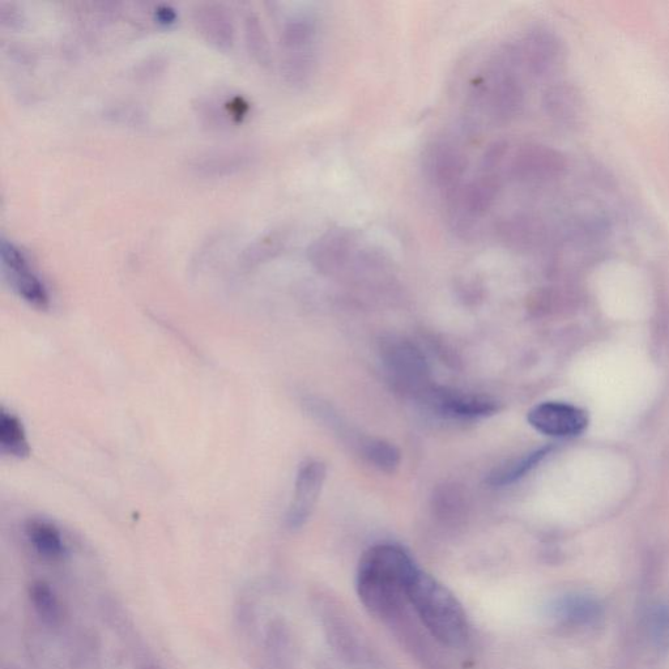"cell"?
<instances>
[{"mask_svg":"<svg viewBox=\"0 0 669 669\" xmlns=\"http://www.w3.org/2000/svg\"><path fill=\"white\" fill-rule=\"evenodd\" d=\"M0 258H2L4 278L7 279L12 289L34 308L48 309L50 305L48 289H46L40 276L33 271L23 251L12 242L2 238V241H0Z\"/></svg>","mask_w":669,"mask_h":669,"instance_id":"4","label":"cell"},{"mask_svg":"<svg viewBox=\"0 0 669 669\" xmlns=\"http://www.w3.org/2000/svg\"><path fill=\"white\" fill-rule=\"evenodd\" d=\"M415 562L403 548L379 544L362 556L357 572V592L372 615L396 621L406 611L408 587L419 573Z\"/></svg>","mask_w":669,"mask_h":669,"instance_id":"1","label":"cell"},{"mask_svg":"<svg viewBox=\"0 0 669 669\" xmlns=\"http://www.w3.org/2000/svg\"><path fill=\"white\" fill-rule=\"evenodd\" d=\"M562 168L561 157L539 144H526L518 149L507 164V176L517 181H540L557 176Z\"/></svg>","mask_w":669,"mask_h":669,"instance_id":"7","label":"cell"},{"mask_svg":"<svg viewBox=\"0 0 669 669\" xmlns=\"http://www.w3.org/2000/svg\"><path fill=\"white\" fill-rule=\"evenodd\" d=\"M24 531L38 556L54 561L66 555L65 540L55 524L46 519L32 518L25 523Z\"/></svg>","mask_w":669,"mask_h":669,"instance_id":"14","label":"cell"},{"mask_svg":"<svg viewBox=\"0 0 669 669\" xmlns=\"http://www.w3.org/2000/svg\"><path fill=\"white\" fill-rule=\"evenodd\" d=\"M285 244H287V238H285L283 232L267 234L261 241L255 242L250 251H247V255H249L247 261H263V259L270 258L272 255L280 253Z\"/></svg>","mask_w":669,"mask_h":669,"instance_id":"24","label":"cell"},{"mask_svg":"<svg viewBox=\"0 0 669 669\" xmlns=\"http://www.w3.org/2000/svg\"><path fill=\"white\" fill-rule=\"evenodd\" d=\"M408 602L430 636L441 645L462 647L470 638L466 612L440 582L419 570L408 587Z\"/></svg>","mask_w":669,"mask_h":669,"instance_id":"2","label":"cell"},{"mask_svg":"<svg viewBox=\"0 0 669 669\" xmlns=\"http://www.w3.org/2000/svg\"><path fill=\"white\" fill-rule=\"evenodd\" d=\"M647 632L655 649L669 650V602L658 603L651 609Z\"/></svg>","mask_w":669,"mask_h":669,"instance_id":"23","label":"cell"},{"mask_svg":"<svg viewBox=\"0 0 669 669\" xmlns=\"http://www.w3.org/2000/svg\"><path fill=\"white\" fill-rule=\"evenodd\" d=\"M545 454H547V450L535 451V453L527 455V457L497 468L489 476L488 483L493 485V487H504V485L514 483V481L521 479L532 467H535L545 457Z\"/></svg>","mask_w":669,"mask_h":669,"instance_id":"21","label":"cell"},{"mask_svg":"<svg viewBox=\"0 0 669 669\" xmlns=\"http://www.w3.org/2000/svg\"><path fill=\"white\" fill-rule=\"evenodd\" d=\"M468 160L463 149L449 139H436L425 147L423 168L426 178L449 196L463 185Z\"/></svg>","mask_w":669,"mask_h":669,"instance_id":"3","label":"cell"},{"mask_svg":"<svg viewBox=\"0 0 669 669\" xmlns=\"http://www.w3.org/2000/svg\"><path fill=\"white\" fill-rule=\"evenodd\" d=\"M360 246L356 230L345 227L328 229L309 247V259L319 270H334L352 258Z\"/></svg>","mask_w":669,"mask_h":669,"instance_id":"8","label":"cell"},{"mask_svg":"<svg viewBox=\"0 0 669 669\" xmlns=\"http://www.w3.org/2000/svg\"><path fill=\"white\" fill-rule=\"evenodd\" d=\"M430 403L441 416L449 419H479L497 411V404L493 400L445 390L432 392Z\"/></svg>","mask_w":669,"mask_h":669,"instance_id":"11","label":"cell"},{"mask_svg":"<svg viewBox=\"0 0 669 669\" xmlns=\"http://www.w3.org/2000/svg\"><path fill=\"white\" fill-rule=\"evenodd\" d=\"M193 19L200 36L208 44L223 51L232 49L234 25L227 7L217 3L199 4L194 10Z\"/></svg>","mask_w":669,"mask_h":669,"instance_id":"10","label":"cell"},{"mask_svg":"<svg viewBox=\"0 0 669 669\" xmlns=\"http://www.w3.org/2000/svg\"><path fill=\"white\" fill-rule=\"evenodd\" d=\"M527 419L532 428L551 437L579 436L588 425L583 409L558 402L539 404L528 412Z\"/></svg>","mask_w":669,"mask_h":669,"instance_id":"5","label":"cell"},{"mask_svg":"<svg viewBox=\"0 0 669 669\" xmlns=\"http://www.w3.org/2000/svg\"><path fill=\"white\" fill-rule=\"evenodd\" d=\"M315 67H317V58H315L314 50L284 54L283 63H281L285 82L298 88L310 83Z\"/></svg>","mask_w":669,"mask_h":669,"instance_id":"19","label":"cell"},{"mask_svg":"<svg viewBox=\"0 0 669 669\" xmlns=\"http://www.w3.org/2000/svg\"><path fill=\"white\" fill-rule=\"evenodd\" d=\"M157 14H159L161 23H172L176 19V14L172 10H169L168 7L161 8V10L157 11Z\"/></svg>","mask_w":669,"mask_h":669,"instance_id":"26","label":"cell"},{"mask_svg":"<svg viewBox=\"0 0 669 669\" xmlns=\"http://www.w3.org/2000/svg\"><path fill=\"white\" fill-rule=\"evenodd\" d=\"M317 20L309 14H298L289 17L280 33V45L284 54L304 53L314 50L317 38Z\"/></svg>","mask_w":669,"mask_h":669,"instance_id":"15","label":"cell"},{"mask_svg":"<svg viewBox=\"0 0 669 669\" xmlns=\"http://www.w3.org/2000/svg\"><path fill=\"white\" fill-rule=\"evenodd\" d=\"M0 451L8 457L25 459L31 455V446L24 425L14 413L2 408L0 412Z\"/></svg>","mask_w":669,"mask_h":669,"instance_id":"17","label":"cell"},{"mask_svg":"<svg viewBox=\"0 0 669 669\" xmlns=\"http://www.w3.org/2000/svg\"><path fill=\"white\" fill-rule=\"evenodd\" d=\"M254 156L247 149H221L195 157L191 169L200 177L219 178L232 176L251 164Z\"/></svg>","mask_w":669,"mask_h":669,"instance_id":"12","label":"cell"},{"mask_svg":"<svg viewBox=\"0 0 669 669\" xmlns=\"http://www.w3.org/2000/svg\"><path fill=\"white\" fill-rule=\"evenodd\" d=\"M245 36L247 49L255 61L263 67H270L272 63L270 42L264 32L261 19L255 12H249L245 17Z\"/></svg>","mask_w":669,"mask_h":669,"instance_id":"20","label":"cell"},{"mask_svg":"<svg viewBox=\"0 0 669 669\" xmlns=\"http://www.w3.org/2000/svg\"><path fill=\"white\" fill-rule=\"evenodd\" d=\"M549 616L565 628H594L603 620L604 608L594 596L566 594L553 600L549 605Z\"/></svg>","mask_w":669,"mask_h":669,"instance_id":"9","label":"cell"},{"mask_svg":"<svg viewBox=\"0 0 669 669\" xmlns=\"http://www.w3.org/2000/svg\"><path fill=\"white\" fill-rule=\"evenodd\" d=\"M29 598L38 619L49 628H55L62 621V607L53 588L46 582L37 581L29 588Z\"/></svg>","mask_w":669,"mask_h":669,"instance_id":"18","label":"cell"},{"mask_svg":"<svg viewBox=\"0 0 669 669\" xmlns=\"http://www.w3.org/2000/svg\"><path fill=\"white\" fill-rule=\"evenodd\" d=\"M365 458L385 472H394L400 463V454L391 443L381 440H366L362 443Z\"/></svg>","mask_w":669,"mask_h":669,"instance_id":"22","label":"cell"},{"mask_svg":"<svg viewBox=\"0 0 669 669\" xmlns=\"http://www.w3.org/2000/svg\"><path fill=\"white\" fill-rule=\"evenodd\" d=\"M509 153V142L506 140H496L485 151L483 160H481L480 172L501 174Z\"/></svg>","mask_w":669,"mask_h":669,"instance_id":"25","label":"cell"},{"mask_svg":"<svg viewBox=\"0 0 669 669\" xmlns=\"http://www.w3.org/2000/svg\"><path fill=\"white\" fill-rule=\"evenodd\" d=\"M326 479V467L321 462H306L298 471L293 500L287 515V524L297 530L308 521Z\"/></svg>","mask_w":669,"mask_h":669,"instance_id":"6","label":"cell"},{"mask_svg":"<svg viewBox=\"0 0 669 669\" xmlns=\"http://www.w3.org/2000/svg\"><path fill=\"white\" fill-rule=\"evenodd\" d=\"M496 237L509 249H526L534 246L541 232L538 221L524 215H514L496 224Z\"/></svg>","mask_w":669,"mask_h":669,"instance_id":"16","label":"cell"},{"mask_svg":"<svg viewBox=\"0 0 669 669\" xmlns=\"http://www.w3.org/2000/svg\"><path fill=\"white\" fill-rule=\"evenodd\" d=\"M519 61L535 75H544L556 61L557 45L551 34L536 31L528 34L518 48Z\"/></svg>","mask_w":669,"mask_h":669,"instance_id":"13","label":"cell"}]
</instances>
